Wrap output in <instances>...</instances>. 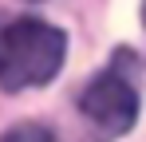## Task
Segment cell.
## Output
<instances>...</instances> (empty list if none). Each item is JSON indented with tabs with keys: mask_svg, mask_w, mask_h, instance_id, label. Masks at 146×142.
I'll list each match as a JSON object with an SVG mask.
<instances>
[{
	"mask_svg": "<svg viewBox=\"0 0 146 142\" xmlns=\"http://www.w3.org/2000/svg\"><path fill=\"white\" fill-rule=\"evenodd\" d=\"M67 40L59 28L44 20H12L0 24V87L4 91H24V87H44L63 67Z\"/></svg>",
	"mask_w": 146,
	"mask_h": 142,
	"instance_id": "1",
	"label": "cell"
},
{
	"mask_svg": "<svg viewBox=\"0 0 146 142\" xmlns=\"http://www.w3.org/2000/svg\"><path fill=\"white\" fill-rule=\"evenodd\" d=\"M79 107H83V115L91 118L107 138H119L138 118V91H134V83L119 67H111V71H103L99 79L87 83Z\"/></svg>",
	"mask_w": 146,
	"mask_h": 142,
	"instance_id": "2",
	"label": "cell"
},
{
	"mask_svg": "<svg viewBox=\"0 0 146 142\" xmlns=\"http://www.w3.org/2000/svg\"><path fill=\"white\" fill-rule=\"evenodd\" d=\"M0 142H51V130L40 122H24V126H12Z\"/></svg>",
	"mask_w": 146,
	"mask_h": 142,
	"instance_id": "3",
	"label": "cell"
},
{
	"mask_svg": "<svg viewBox=\"0 0 146 142\" xmlns=\"http://www.w3.org/2000/svg\"><path fill=\"white\" fill-rule=\"evenodd\" d=\"M142 20H146V4H142Z\"/></svg>",
	"mask_w": 146,
	"mask_h": 142,
	"instance_id": "4",
	"label": "cell"
}]
</instances>
